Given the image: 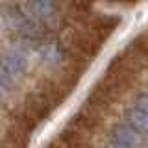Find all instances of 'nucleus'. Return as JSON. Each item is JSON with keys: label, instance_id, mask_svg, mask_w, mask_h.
I'll return each mask as SVG.
<instances>
[{"label": "nucleus", "instance_id": "nucleus-4", "mask_svg": "<svg viewBox=\"0 0 148 148\" xmlns=\"http://www.w3.org/2000/svg\"><path fill=\"white\" fill-rule=\"evenodd\" d=\"M30 6L39 17H46L52 13L54 0H30Z\"/></svg>", "mask_w": 148, "mask_h": 148}, {"label": "nucleus", "instance_id": "nucleus-3", "mask_svg": "<svg viewBox=\"0 0 148 148\" xmlns=\"http://www.w3.org/2000/svg\"><path fill=\"white\" fill-rule=\"evenodd\" d=\"M126 124L139 135H148V111L135 106L126 111Z\"/></svg>", "mask_w": 148, "mask_h": 148}, {"label": "nucleus", "instance_id": "nucleus-2", "mask_svg": "<svg viewBox=\"0 0 148 148\" xmlns=\"http://www.w3.org/2000/svg\"><path fill=\"white\" fill-rule=\"evenodd\" d=\"M0 71L6 72L9 78L21 76V74L26 71V58H24V54L15 52V50L2 54L0 56Z\"/></svg>", "mask_w": 148, "mask_h": 148}, {"label": "nucleus", "instance_id": "nucleus-1", "mask_svg": "<svg viewBox=\"0 0 148 148\" xmlns=\"http://www.w3.org/2000/svg\"><path fill=\"white\" fill-rule=\"evenodd\" d=\"M111 143L113 148H141L143 139L128 124H117L111 130Z\"/></svg>", "mask_w": 148, "mask_h": 148}]
</instances>
